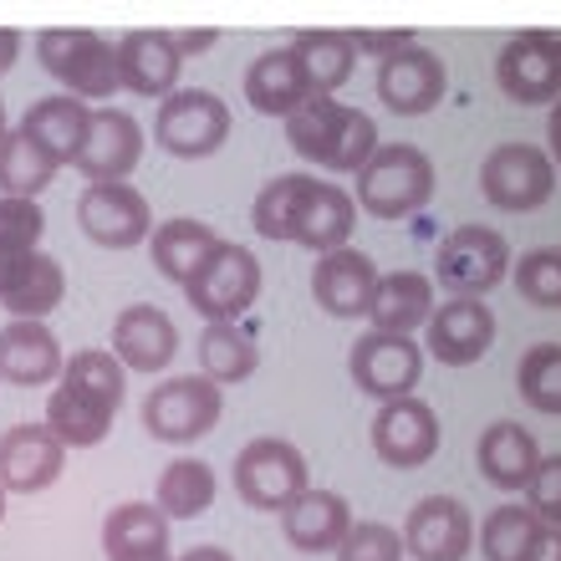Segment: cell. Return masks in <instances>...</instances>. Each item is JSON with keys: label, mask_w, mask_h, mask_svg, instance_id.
<instances>
[{"label": "cell", "mask_w": 561, "mask_h": 561, "mask_svg": "<svg viewBox=\"0 0 561 561\" xmlns=\"http://www.w3.org/2000/svg\"><path fill=\"white\" fill-rule=\"evenodd\" d=\"M286 144L327 174H363L378 153V123L337 98H311L296 118H286Z\"/></svg>", "instance_id": "obj_1"}, {"label": "cell", "mask_w": 561, "mask_h": 561, "mask_svg": "<svg viewBox=\"0 0 561 561\" xmlns=\"http://www.w3.org/2000/svg\"><path fill=\"white\" fill-rule=\"evenodd\" d=\"M36 61H42L46 77L67 98H82V103H103V98H113L123 88L118 42H107L98 31H82V26L42 31L36 36Z\"/></svg>", "instance_id": "obj_2"}, {"label": "cell", "mask_w": 561, "mask_h": 561, "mask_svg": "<svg viewBox=\"0 0 561 561\" xmlns=\"http://www.w3.org/2000/svg\"><path fill=\"white\" fill-rule=\"evenodd\" d=\"M353 199L373 220H409L434 199V159L419 144H383L357 174Z\"/></svg>", "instance_id": "obj_3"}, {"label": "cell", "mask_w": 561, "mask_h": 561, "mask_svg": "<svg viewBox=\"0 0 561 561\" xmlns=\"http://www.w3.org/2000/svg\"><path fill=\"white\" fill-rule=\"evenodd\" d=\"M230 480H236V495L251 505V511H276V516L291 511L311 490L307 455H301L291 439H251L236 455Z\"/></svg>", "instance_id": "obj_4"}, {"label": "cell", "mask_w": 561, "mask_h": 561, "mask_svg": "<svg viewBox=\"0 0 561 561\" xmlns=\"http://www.w3.org/2000/svg\"><path fill=\"white\" fill-rule=\"evenodd\" d=\"M255 296H261V261H255L251 245H236V240H220V251L184 286L190 311H199L209 327L240 322L255 307Z\"/></svg>", "instance_id": "obj_5"}, {"label": "cell", "mask_w": 561, "mask_h": 561, "mask_svg": "<svg viewBox=\"0 0 561 561\" xmlns=\"http://www.w3.org/2000/svg\"><path fill=\"white\" fill-rule=\"evenodd\" d=\"M511 276V245H505L501 230L490 225H459L439 240L434 251V280H439L449 296H474L485 301V291H495L501 280Z\"/></svg>", "instance_id": "obj_6"}, {"label": "cell", "mask_w": 561, "mask_h": 561, "mask_svg": "<svg viewBox=\"0 0 561 561\" xmlns=\"http://www.w3.org/2000/svg\"><path fill=\"white\" fill-rule=\"evenodd\" d=\"M225 414V393L220 383H209L205 373H184V378H163L153 393L144 399V428L148 439L163 444H194L215 434Z\"/></svg>", "instance_id": "obj_7"}, {"label": "cell", "mask_w": 561, "mask_h": 561, "mask_svg": "<svg viewBox=\"0 0 561 561\" xmlns=\"http://www.w3.org/2000/svg\"><path fill=\"white\" fill-rule=\"evenodd\" d=\"M230 138V107L209 88H179L153 113V144L174 159H209Z\"/></svg>", "instance_id": "obj_8"}, {"label": "cell", "mask_w": 561, "mask_h": 561, "mask_svg": "<svg viewBox=\"0 0 561 561\" xmlns=\"http://www.w3.org/2000/svg\"><path fill=\"white\" fill-rule=\"evenodd\" d=\"M480 194L505 215H526L541 209L557 194V163L547 148L536 144H501L490 148L480 163Z\"/></svg>", "instance_id": "obj_9"}, {"label": "cell", "mask_w": 561, "mask_h": 561, "mask_svg": "<svg viewBox=\"0 0 561 561\" xmlns=\"http://www.w3.org/2000/svg\"><path fill=\"white\" fill-rule=\"evenodd\" d=\"M495 82L520 107L561 103V36L557 31H520L495 57Z\"/></svg>", "instance_id": "obj_10"}, {"label": "cell", "mask_w": 561, "mask_h": 561, "mask_svg": "<svg viewBox=\"0 0 561 561\" xmlns=\"http://www.w3.org/2000/svg\"><path fill=\"white\" fill-rule=\"evenodd\" d=\"M347 373L378 403L409 399L424 378V347L414 337H399V332H363L347 353Z\"/></svg>", "instance_id": "obj_11"}, {"label": "cell", "mask_w": 561, "mask_h": 561, "mask_svg": "<svg viewBox=\"0 0 561 561\" xmlns=\"http://www.w3.org/2000/svg\"><path fill=\"white\" fill-rule=\"evenodd\" d=\"M77 225L92 245L103 251H134L144 240H153V209L134 184H88L77 199Z\"/></svg>", "instance_id": "obj_12"}, {"label": "cell", "mask_w": 561, "mask_h": 561, "mask_svg": "<svg viewBox=\"0 0 561 561\" xmlns=\"http://www.w3.org/2000/svg\"><path fill=\"white\" fill-rule=\"evenodd\" d=\"M368 439H373V455L383 459L388 470H419V465H428L439 455L444 434H439V414L419 393H409V399L378 403Z\"/></svg>", "instance_id": "obj_13"}, {"label": "cell", "mask_w": 561, "mask_h": 561, "mask_svg": "<svg viewBox=\"0 0 561 561\" xmlns=\"http://www.w3.org/2000/svg\"><path fill=\"white\" fill-rule=\"evenodd\" d=\"M138 163H144V123L123 107H92L88 138L77 153V174L88 184H128Z\"/></svg>", "instance_id": "obj_14"}, {"label": "cell", "mask_w": 561, "mask_h": 561, "mask_svg": "<svg viewBox=\"0 0 561 561\" xmlns=\"http://www.w3.org/2000/svg\"><path fill=\"white\" fill-rule=\"evenodd\" d=\"M67 470V444L46 424H15L0 434V485L5 495H42Z\"/></svg>", "instance_id": "obj_15"}, {"label": "cell", "mask_w": 561, "mask_h": 561, "mask_svg": "<svg viewBox=\"0 0 561 561\" xmlns=\"http://www.w3.org/2000/svg\"><path fill=\"white\" fill-rule=\"evenodd\" d=\"M403 547L414 561H465L474 547V516L455 495H424L403 520Z\"/></svg>", "instance_id": "obj_16"}, {"label": "cell", "mask_w": 561, "mask_h": 561, "mask_svg": "<svg viewBox=\"0 0 561 561\" xmlns=\"http://www.w3.org/2000/svg\"><path fill=\"white\" fill-rule=\"evenodd\" d=\"M490 342H495V311L474 296H449L434 311V322L424 327V353H434V363H444V368L480 363L490 353Z\"/></svg>", "instance_id": "obj_17"}, {"label": "cell", "mask_w": 561, "mask_h": 561, "mask_svg": "<svg viewBox=\"0 0 561 561\" xmlns=\"http://www.w3.org/2000/svg\"><path fill=\"white\" fill-rule=\"evenodd\" d=\"M444 92H449V72H444V61L428 46L414 42L399 57L378 61V103L388 113H399V118H419L428 107H439Z\"/></svg>", "instance_id": "obj_18"}, {"label": "cell", "mask_w": 561, "mask_h": 561, "mask_svg": "<svg viewBox=\"0 0 561 561\" xmlns=\"http://www.w3.org/2000/svg\"><path fill=\"white\" fill-rule=\"evenodd\" d=\"M113 357L128 373H163L179 357V327L174 317L153 301L123 307L113 322Z\"/></svg>", "instance_id": "obj_19"}, {"label": "cell", "mask_w": 561, "mask_h": 561, "mask_svg": "<svg viewBox=\"0 0 561 561\" xmlns=\"http://www.w3.org/2000/svg\"><path fill=\"white\" fill-rule=\"evenodd\" d=\"M541 449H536V434L526 424H516V419H495V424L480 434V444H474V465H480V474H485L495 490H505V495H526L536 480V470H541Z\"/></svg>", "instance_id": "obj_20"}, {"label": "cell", "mask_w": 561, "mask_h": 561, "mask_svg": "<svg viewBox=\"0 0 561 561\" xmlns=\"http://www.w3.org/2000/svg\"><path fill=\"white\" fill-rule=\"evenodd\" d=\"M179 72L184 57L174 46V31H128L118 42V77L123 92L134 98H174L179 92Z\"/></svg>", "instance_id": "obj_21"}, {"label": "cell", "mask_w": 561, "mask_h": 561, "mask_svg": "<svg viewBox=\"0 0 561 561\" xmlns=\"http://www.w3.org/2000/svg\"><path fill=\"white\" fill-rule=\"evenodd\" d=\"M67 353L46 322H5L0 327V378L15 388H46L61 383Z\"/></svg>", "instance_id": "obj_22"}, {"label": "cell", "mask_w": 561, "mask_h": 561, "mask_svg": "<svg viewBox=\"0 0 561 561\" xmlns=\"http://www.w3.org/2000/svg\"><path fill=\"white\" fill-rule=\"evenodd\" d=\"M373 291H378V266L363 251H332L317 255L311 266V296L327 317H368Z\"/></svg>", "instance_id": "obj_23"}, {"label": "cell", "mask_w": 561, "mask_h": 561, "mask_svg": "<svg viewBox=\"0 0 561 561\" xmlns=\"http://www.w3.org/2000/svg\"><path fill=\"white\" fill-rule=\"evenodd\" d=\"M317 92H311L307 72H301V61H296L291 46H271L261 57L245 67V103L255 113H266V118H296L301 107L311 103Z\"/></svg>", "instance_id": "obj_24"}, {"label": "cell", "mask_w": 561, "mask_h": 561, "mask_svg": "<svg viewBox=\"0 0 561 561\" xmlns=\"http://www.w3.org/2000/svg\"><path fill=\"white\" fill-rule=\"evenodd\" d=\"M280 531L307 557H327V551L337 557V547L353 531V505L342 501L337 490H307L291 511H280Z\"/></svg>", "instance_id": "obj_25"}, {"label": "cell", "mask_w": 561, "mask_h": 561, "mask_svg": "<svg viewBox=\"0 0 561 561\" xmlns=\"http://www.w3.org/2000/svg\"><path fill=\"white\" fill-rule=\"evenodd\" d=\"M434 280L424 271H388L378 276V291H373L368 322L373 332H399V337H414L419 327L434 322Z\"/></svg>", "instance_id": "obj_26"}, {"label": "cell", "mask_w": 561, "mask_h": 561, "mask_svg": "<svg viewBox=\"0 0 561 561\" xmlns=\"http://www.w3.org/2000/svg\"><path fill=\"white\" fill-rule=\"evenodd\" d=\"M88 123H92V107L82 103V98H67V92H51V98H42V103L26 107V118L15 123L21 134H31L36 144L51 153V159L67 169V163H77V153H82V138H88Z\"/></svg>", "instance_id": "obj_27"}, {"label": "cell", "mask_w": 561, "mask_h": 561, "mask_svg": "<svg viewBox=\"0 0 561 561\" xmlns=\"http://www.w3.org/2000/svg\"><path fill=\"white\" fill-rule=\"evenodd\" d=\"M215 251H220V236H215L205 220H190V215L163 220L159 230H153V240H148V255H153L159 276H169L174 286H190Z\"/></svg>", "instance_id": "obj_28"}, {"label": "cell", "mask_w": 561, "mask_h": 561, "mask_svg": "<svg viewBox=\"0 0 561 561\" xmlns=\"http://www.w3.org/2000/svg\"><path fill=\"white\" fill-rule=\"evenodd\" d=\"M103 551L107 561L134 557H169V516L148 501H123L103 520Z\"/></svg>", "instance_id": "obj_29"}, {"label": "cell", "mask_w": 561, "mask_h": 561, "mask_svg": "<svg viewBox=\"0 0 561 561\" xmlns=\"http://www.w3.org/2000/svg\"><path fill=\"white\" fill-rule=\"evenodd\" d=\"M113 419H118V409L98 403L92 393L67 383V378L57 383V393H46V428H51L67 449H92V444H103L107 434H113Z\"/></svg>", "instance_id": "obj_30"}, {"label": "cell", "mask_w": 561, "mask_h": 561, "mask_svg": "<svg viewBox=\"0 0 561 561\" xmlns=\"http://www.w3.org/2000/svg\"><path fill=\"white\" fill-rule=\"evenodd\" d=\"M357 230V199L342 184L322 179L317 194H311L307 215H301V230H296V245H307L317 255H332V251H347V240Z\"/></svg>", "instance_id": "obj_31"}, {"label": "cell", "mask_w": 561, "mask_h": 561, "mask_svg": "<svg viewBox=\"0 0 561 561\" xmlns=\"http://www.w3.org/2000/svg\"><path fill=\"white\" fill-rule=\"evenodd\" d=\"M301 72H307L311 92L317 98H332L337 88L353 82V67H357V42L353 31H301L291 42Z\"/></svg>", "instance_id": "obj_32"}, {"label": "cell", "mask_w": 561, "mask_h": 561, "mask_svg": "<svg viewBox=\"0 0 561 561\" xmlns=\"http://www.w3.org/2000/svg\"><path fill=\"white\" fill-rule=\"evenodd\" d=\"M317 184H322V179H311V174H276V179H271L266 190L255 194V205H251L255 236L291 240V245H296V230H301V215H307Z\"/></svg>", "instance_id": "obj_33"}, {"label": "cell", "mask_w": 561, "mask_h": 561, "mask_svg": "<svg viewBox=\"0 0 561 561\" xmlns=\"http://www.w3.org/2000/svg\"><path fill=\"white\" fill-rule=\"evenodd\" d=\"M57 174H61V163L31 134L11 128V134L0 138V194L5 199H36Z\"/></svg>", "instance_id": "obj_34"}, {"label": "cell", "mask_w": 561, "mask_h": 561, "mask_svg": "<svg viewBox=\"0 0 561 561\" xmlns=\"http://www.w3.org/2000/svg\"><path fill=\"white\" fill-rule=\"evenodd\" d=\"M215 470H209L205 459H174V465H163L159 474V490H153V505H159L169 520H194L205 516L209 505H215Z\"/></svg>", "instance_id": "obj_35"}, {"label": "cell", "mask_w": 561, "mask_h": 561, "mask_svg": "<svg viewBox=\"0 0 561 561\" xmlns=\"http://www.w3.org/2000/svg\"><path fill=\"white\" fill-rule=\"evenodd\" d=\"M61 296H67V271H61V261L36 251L31 266L21 271V280L0 296V307L11 311V322H46V311H57Z\"/></svg>", "instance_id": "obj_36"}, {"label": "cell", "mask_w": 561, "mask_h": 561, "mask_svg": "<svg viewBox=\"0 0 561 561\" xmlns=\"http://www.w3.org/2000/svg\"><path fill=\"white\" fill-rule=\"evenodd\" d=\"M199 368H205L209 383H220V388L245 383V378L261 368V347H255V337L240 322L205 327V332H199Z\"/></svg>", "instance_id": "obj_37"}, {"label": "cell", "mask_w": 561, "mask_h": 561, "mask_svg": "<svg viewBox=\"0 0 561 561\" xmlns=\"http://www.w3.org/2000/svg\"><path fill=\"white\" fill-rule=\"evenodd\" d=\"M541 536V516L531 505H495L485 520H480V557L485 561H526L531 541Z\"/></svg>", "instance_id": "obj_38"}, {"label": "cell", "mask_w": 561, "mask_h": 561, "mask_svg": "<svg viewBox=\"0 0 561 561\" xmlns=\"http://www.w3.org/2000/svg\"><path fill=\"white\" fill-rule=\"evenodd\" d=\"M61 378H67L72 388H82V393H92L98 403H107V409H123V393H128V368H123L107 347H82V353H72Z\"/></svg>", "instance_id": "obj_39"}, {"label": "cell", "mask_w": 561, "mask_h": 561, "mask_svg": "<svg viewBox=\"0 0 561 561\" xmlns=\"http://www.w3.org/2000/svg\"><path fill=\"white\" fill-rule=\"evenodd\" d=\"M516 388L536 414L561 419V342H536L531 353L520 357Z\"/></svg>", "instance_id": "obj_40"}, {"label": "cell", "mask_w": 561, "mask_h": 561, "mask_svg": "<svg viewBox=\"0 0 561 561\" xmlns=\"http://www.w3.org/2000/svg\"><path fill=\"white\" fill-rule=\"evenodd\" d=\"M516 291L541 311H561V251L557 245H536L516 261Z\"/></svg>", "instance_id": "obj_41"}, {"label": "cell", "mask_w": 561, "mask_h": 561, "mask_svg": "<svg viewBox=\"0 0 561 561\" xmlns=\"http://www.w3.org/2000/svg\"><path fill=\"white\" fill-rule=\"evenodd\" d=\"M46 236V215L36 199H5L0 194V255H36Z\"/></svg>", "instance_id": "obj_42"}, {"label": "cell", "mask_w": 561, "mask_h": 561, "mask_svg": "<svg viewBox=\"0 0 561 561\" xmlns=\"http://www.w3.org/2000/svg\"><path fill=\"white\" fill-rule=\"evenodd\" d=\"M409 547H403V531L383 526V520H353L347 541L337 547V561H403Z\"/></svg>", "instance_id": "obj_43"}, {"label": "cell", "mask_w": 561, "mask_h": 561, "mask_svg": "<svg viewBox=\"0 0 561 561\" xmlns=\"http://www.w3.org/2000/svg\"><path fill=\"white\" fill-rule=\"evenodd\" d=\"M526 505L541 516V526H561V455L541 459V470H536L531 490H526Z\"/></svg>", "instance_id": "obj_44"}, {"label": "cell", "mask_w": 561, "mask_h": 561, "mask_svg": "<svg viewBox=\"0 0 561 561\" xmlns=\"http://www.w3.org/2000/svg\"><path fill=\"white\" fill-rule=\"evenodd\" d=\"M353 42H357V57L368 51V57L388 61V57H399V51L414 46V31H353Z\"/></svg>", "instance_id": "obj_45"}, {"label": "cell", "mask_w": 561, "mask_h": 561, "mask_svg": "<svg viewBox=\"0 0 561 561\" xmlns=\"http://www.w3.org/2000/svg\"><path fill=\"white\" fill-rule=\"evenodd\" d=\"M526 561H561V526H541V536L531 541Z\"/></svg>", "instance_id": "obj_46"}, {"label": "cell", "mask_w": 561, "mask_h": 561, "mask_svg": "<svg viewBox=\"0 0 561 561\" xmlns=\"http://www.w3.org/2000/svg\"><path fill=\"white\" fill-rule=\"evenodd\" d=\"M220 42L215 31H174V46H179V57H199V51H209V46Z\"/></svg>", "instance_id": "obj_47"}, {"label": "cell", "mask_w": 561, "mask_h": 561, "mask_svg": "<svg viewBox=\"0 0 561 561\" xmlns=\"http://www.w3.org/2000/svg\"><path fill=\"white\" fill-rule=\"evenodd\" d=\"M15 57H21V31L0 26V72H11Z\"/></svg>", "instance_id": "obj_48"}, {"label": "cell", "mask_w": 561, "mask_h": 561, "mask_svg": "<svg viewBox=\"0 0 561 561\" xmlns=\"http://www.w3.org/2000/svg\"><path fill=\"white\" fill-rule=\"evenodd\" d=\"M547 144H551V163L561 169V103L551 107V118H547Z\"/></svg>", "instance_id": "obj_49"}, {"label": "cell", "mask_w": 561, "mask_h": 561, "mask_svg": "<svg viewBox=\"0 0 561 561\" xmlns=\"http://www.w3.org/2000/svg\"><path fill=\"white\" fill-rule=\"evenodd\" d=\"M174 561H236V557H230L225 547H190L184 557H174Z\"/></svg>", "instance_id": "obj_50"}, {"label": "cell", "mask_w": 561, "mask_h": 561, "mask_svg": "<svg viewBox=\"0 0 561 561\" xmlns=\"http://www.w3.org/2000/svg\"><path fill=\"white\" fill-rule=\"evenodd\" d=\"M11 134V128H5V98H0V138Z\"/></svg>", "instance_id": "obj_51"}, {"label": "cell", "mask_w": 561, "mask_h": 561, "mask_svg": "<svg viewBox=\"0 0 561 561\" xmlns=\"http://www.w3.org/2000/svg\"><path fill=\"white\" fill-rule=\"evenodd\" d=\"M0 520H5V485H0Z\"/></svg>", "instance_id": "obj_52"}, {"label": "cell", "mask_w": 561, "mask_h": 561, "mask_svg": "<svg viewBox=\"0 0 561 561\" xmlns=\"http://www.w3.org/2000/svg\"><path fill=\"white\" fill-rule=\"evenodd\" d=\"M134 561H174V557H134Z\"/></svg>", "instance_id": "obj_53"}]
</instances>
